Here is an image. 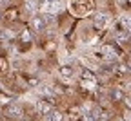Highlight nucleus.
Instances as JSON below:
<instances>
[{
    "label": "nucleus",
    "mask_w": 131,
    "mask_h": 121,
    "mask_svg": "<svg viewBox=\"0 0 131 121\" xmlns=\"http://www.w3.org/2000/svg\"><path fill=\"white\" fill-rule=\"evenodd\" d=\"M4 114L7 116V117H11V119H22L24 117V109L20 107V105H7L6 109H4Z\"/></svg>",
    "instance_id": "nucleus-1"
},
{
    "label": "nucleus",
    "mask_w": 131,
    "mask_h": 121,
    "mask_svg": "<svg viewBox=\"0 0 131 121\" xmlns=\"http://www.w3.org/2000/svg\"><path fill=\"white\" fill-rule=\"evenodd\" d=\"M37 110H38V114H42V116H47V114H51L55 109H53V103L49 101V99H38V103H37Z\"/></svg>",
    "instance_id": "nucleus-2"
},
{
    "label": "nucleus",
    "mask_w": 131,
    "mask_h": 121,
    "mask_svg": "<svg viewBox=\"0 0 131 121\" xmlns=\"http://www.w3.org/2000/svg\"><path fill=\"white\" fill-rule=\"evenodd\" d=\"M31 24H33V29H35V31H42L46 27V18H42V16H35Z\"/></svg>",
    "instance_id": "nucleus-3"
},
{
    "label": "nucleus",
    "mask_w": 131,
    "mask_h": 121,
    "mask_svg": "<svg viewBox=\"0 0 131 121\" xmlns=\"http://www.w3.org/2000/svg\"><path fill=\"white\" fill-rule=\"evenodd\" d=\"M46 117V121H62V112L60 110H53L51 114H47V116H44Z\"/></svg>",
    "instance_id": "nucleus-4"
},
{
    "label": "nucleus",
    "mask_w": 131,
    "mask_h": 121,
    "mask_svg": "<svg viewBox=\"0 0 131 121\" xmlns=\"http://www.w3.org/2000/svg\"><path fill=\"white\" fill-rule=\"evenodd\" d=\"M113 69H115V72L120 74V76L129 72V67H127V65H124V63H115V65H113Z\"/></svg>",
    "instance_id": "nucleus-5"
},
{
    "label": "nucleus",
    "mask_w": 131,
    "mask_h": 121,
    "mask_svg": "<svg viewBox=\"0 0 131 121\" xmlns=\"http://www.w3.org/2000/svg\"><path fill=\"white\" fill-rule=\"evenodd\" d=\"M106 18H107V16H106L104 13H96V14H95V24H96L98 27H104V24H106Z\"/></svg>",
    "instance_id": "nucleus-6"
},
{
    "label": "nucleus",
    "mask_w": 131,
    "mask_h": 121,
    "mask_svg": "<svg viewBox=\"0 0 131 121\" xmlns=\"http://www.w3.org/2000/svg\"><path fill=\"white\" fill-rule=\"evenodd\" d=\"M60 74H62V78H71L73 76V67H69V65L60 67Z\"/></svg>",
    "instance_id": "nucleus-7"
},
{
    "label": "nucleus",
    "mask_w": 131,
    "mask_h": 121,
    "mask_svg": "<svg viewBox=\"0 0 131 121\" xmlns=\"http://www.w3.org/2000/svg\"><path fill=\"white\" fill-rule=\"evenodd\" d=\"M82 76H84V80H88V81H93L95 80V74L91 71H88V69H82Z\"/></svg>",
    "instance_id": "nucleus-8"
},
{
    "label": "nucleus",
    "mask_w": 131,
    "mask_h": 121,
    "mask_svg": "<svg viewBox=\"0 0 131 121\" xmlns=\"http://www.w3.org/2000/svg\"><path fill=\"white\" fill-rule=\"evenodd\" d=\"M111 98H113L115 101H122V99H124V94H122L120 90H111Z\"/></svg>",
    "instance_id": "nucleus-9"
},
{
    "label": "nucleus",
    "mask_w": 131,
    "mask_h": 121,
    "mask_svg": "<svg viewBox=\"0 0 131 121\" xmlns=\"http://www.w3.org/2000/svg\"><path fill=\"white\" fill-rule=\"evenodd\" d=\"M26 9H27V11H35V9H37L35 0H27V2H26Z\"/></svg>",
    "instance_id": "nucleus-10"
},
{
    "label": "nucleus",
    "mask_w": 131,
    "mask_h": 121,
    "mask_svg": "<svg viewBox=\"0 0 131 121\" xmlns=\"http://www.w3.org/2000/svg\"><path fill=\"white\" fill-rule=\"evenodd\" d=\"M122 103L126 105V109H129L131 110V98L129 96H124V99H122Z\"/></svg>",
    "instance_id": "nucleus-11"
},
{
    "label": "nucleus",
    "mask_w": 131,
    "mask_h": 121,
    "mask_svg": "<svg viewBox=\"0 0 131 121\" xmlns=\"http://www.w3.org/2000/svg\"><path fill=\"white\" fill-rule=\"evenodd\" d=\"M95 121H107V117H106V116H102V114H100V116H98V117H96V119H95Z\"/></svg>",
    "instance_id": "nucleus-12"
},
{
    "label": "nucleus",
    "mask_w": 131,
    "mask_h": 121,
    "mask_svg": "<svg viewBox=\"0 0 131 121\" xmlns=\"http://www.w3.org/2000/svg\"><path fill=\"white\" fill-rule=\"evenodd\" d=\"M124 4H127V0H118V6H124Z\"/></svg>",
    "instance_id": "nucleus-13"
},
{
    "label": "nucleus",
    "mask_w": 131,
    "mask_h": 121,
    "mask_svg": "<svg viewBox=\"0 0 131 121\" xmlns=\"http://www.w3.org/2000/svg\"><path fill=\"white\" fill-rule=\"evenodd\" d=\"M0 18H2V11H0Z\"/></svg>",
    "instance_id": "nucleus-14"
},
{
    "label": "nucleus",
    "mask_w": 131,
    "mask_h": 121,
    "mask_svg": "<svg viewBox=\"0 0 131 121\" xmlns=\"http://www.w3.org/2000/svg\"><path fill=\"white\" fill-rule=\"evenodd\" d=\"M127 4H131V0H127Z\"/></svg>",
    "instance_id": "nucleus-15"
}]
</instances>
